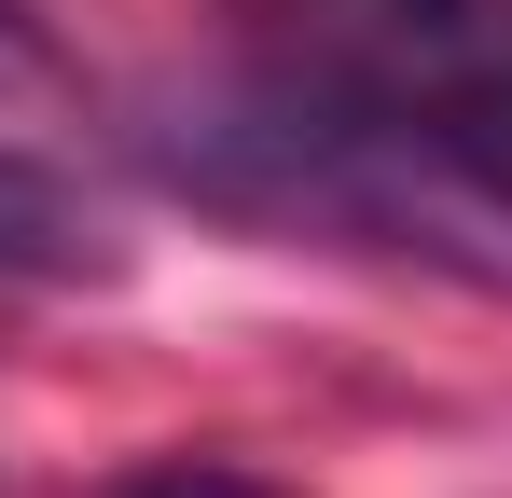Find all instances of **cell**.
<instances>
[{
  "mask_svg": "<svg viewBox=\"0 0 512 498\" xmlns=\"http://www.w3.org/2000/svg\"><path fill=\"white\" fill-rule=\"evenodd\" d=\"M333 97L512 180V0H333Z\"/></svg>",
  "mask_w": 512,
  "mask_h": 498,
  "instance_id": "obj_1",
  "label": "cell"
},
{
  "mask_svg": "<svg viewBox=\"0 0 512 498\" xmlns=\"http://www.w3.org/2000/svg\"><path fill=\"white\" fill-rule=\"evenodd\" d=\"M84 263H97V208L56 166L0 153V277H84Z\"/></svg>",
  "mask_w": 512,
  "mask_h": 498,
  "instance_id": "obj_2",
  "label": "cell"
},
{
  "mask_svg": "<svg viewBox=\"0 0 512 498\" xmlns=\"http://www.w3.org/2000/svg\"><path fill=\"white\" fill-rule=\"evenodd\" d=\"M125 498H277L263 471H222V457H167V471H139Z\"/></svg>",
  "mask_w": 512,
  "mask_h": 498,
  "instance_id": "obj_3",
  "label": "cell"
},
{
  "mask_svg": "<svg viewBox=\"0 0 512 498\" xmlns=\"http://www.w3.org/2000/svg\"><path fill=\"white\" fill-rule=\"evenodd\" d=\"M0 70H28V14L14 0H0Z\"/></svg>",
  "mask_w": 512,
  "mask_h": 498,
  "instance_id": "obj_4",
  "label": "cell"
}]
</instances>
